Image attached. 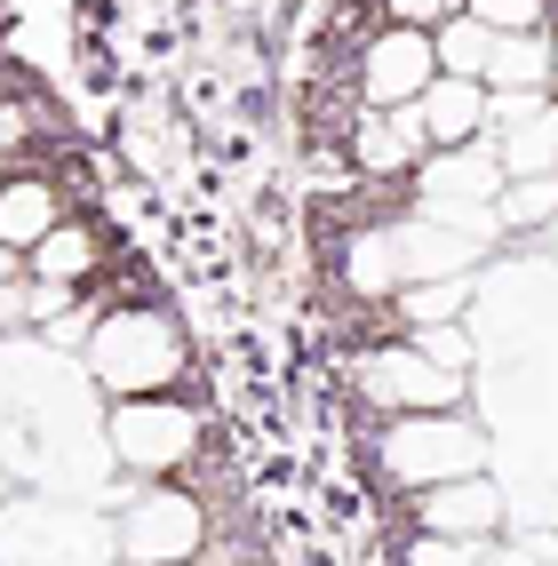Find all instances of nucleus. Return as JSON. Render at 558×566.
Masks as SVG:
<instances>
[{
	"label": "nucleus",
	"mask_w": 558,
	"mask_h": 566,
	"mask_svg": "<svg viewBox=\"0 0 558 566\" xmlns=\"http://www.w3.org/2000/svg\"><path fill=\"white\" fill-rule=\"evenodd\" d=\"M487 471V431L463 423V415H391L383 431V479L391 486H446V479H471Z\"/></svg>",
	"instance_id": "1"
},
{
	"label": "nucleus",
	"mask_w": 558,
	"mask_h": 566,
	"mask_svg": "<svg viewBox=\"0 0 558 566\" xmlns=\"http://www.w3.org/2000/svg\"><path fill=\"white\" fill-rule=\"evenodd\" d=\"M176 367H183V344H176V327L160 312H112L96 327V344H88V375L120 399H152Z\"/></svg>",
	"instance_id": "2"
},
{
	"label": "nucleus",
	"mask_w": 558,
	"mask_h": 566,
	"mask_svg": "<svg viewBox=\"0 0 558 566\" xmlns=\"http://www.w3.org/2000/svg\"><path fill=\"white\" fill-rule=\"evenodd\" d=\"M112 543H120L128 566H183L208 543V511H200V495H136L120 511V526H112Z\"/></svg>",
	"instance_id": "3"
},
{
	"label": "nucleus",
	"mask_w": 558,
	"mask_h": 566,
	"mask_svg": "<svg viewBox=\"0 0 558 566\" xmlns=\"http://www.w3.org/2000/svg\"><path fill=\"white\" fill-rule=\"evenodd\" d=\"M200 447V415L176 407V399H120L112 407V455L136 463V471H176L183 455Z\"/></svg>",
	"instance_id": "4"
},
{
	"label": "nucleus",
	"mask_w": 558,
	"mask_h": 566,
	"mask_svg": "<svg viewBox=\"0 0 558 566\" xmlns=\"http://www.w3.org/2000/svg\"><path fill=\"white\" fill-rule=\"evenodd\" d=\"M439 81V49H431V32H376V41L359 49V104L367 112H399V104H423V88Z\"/></svg>",
	"instance_id": "5"
},
{
	"label": "nucleus",
	"mask_w": 558,
	"mask_h": 566,
	"mask_svg": "<svg viewBox=\"0 0 558 566\" xmlns=\"http://www.w3.org/2000/svg\"><path fill=\"white\" fill-rule=\"evenodd\" d=\"M359 391L376 399V407H391V415H455L463 375L431 367L415 344H391V352H367L359 359Z\"/></svg>",
	"instance_id": "6"
},
{
	"label": "nucleus",
	"mask_w": 558,
	"mask_h": 566,
	"mask_svg": "<svg viewBox=\"0 0 558 566\" xmlns=\"http://www.w3.org/2000/svg\"><path fill=\"white\" fill-rule=\"evenodd\" d=\"M351 160L359 176H415L431 160V136H423V112L415 104H399V112H367L359 104V120H351Z\"/></svg>",
	"instance_id": "7"
},
{
	"label": "nucleus",
	"mask_w": 558,
	"mask_h": 566,
	"mask_svg": "<svg viewBox=\"0 0 558 566\" xmlns=\"http://www.w3.org/2000/svg\"><path fill=\"white\" fill-rule=\"evenodd\" d=\"M415 526L423 535H455V543H495V526H503V495H495V479H446V486H423L415 495Z\"/></svg>",
	"instance_id": "8"
},
{
	"label": "nucleus",
	"mask_w": 558,
	"mask_h": 566,
	"mask_svg": "<svg viewBox=\"0 0 558 566\" xmlns=\"http://www.w3.org/2000/svg\"><path fill=\"white\" fill-rule=\"evenodd\" d=\"M495 153H503V176H558V112H550V96H503L495 104Z\"/></svg>",
	"instance_id": "9"
},
{
	"label": "nucleus",
	"mask_w": 558,
	"mask_h": 566,
	"mask_svg": "<svg viewBox=\"0 0 558 566\" xmlns=\"http://www.w3.org/2000/svg\"><path fill=\"white\" fill-rule=\"evenodd\" d=\"M423 136H431V153H463V144H478L495 128V96H487V81H439L423 88Z\"/></svg>",
	"instance_id": "10"
},
{
	"label": "nucleus",
	"mask_w": 558,
	"mask_h": 566,
	"mask_svg": "<svg viewBox=\"0 0 558 566\" xmlns=\"http://www.w3.org/2000/svg\"><path fill=\"white\" fill-rule=\"evenodd\" d=\"M487 88H503V96H543V88H550V32H510V41H495Z\"/></svg>",
	"instance_id": "11"
},
{
	"label": "nucleus",
	"mask_w": 558,
	"mask_h": 566,
	"mask_svg": "<svg viewBox=\"0 0 558 566\" xmlns=\"http://www.w3.org/2000/svg\"><path fill=\"white\" fill-rule=\"evenodd\" d=\"M56 232V192H49V184H9V192H0V248H41Z\"/></svg>",
	"instance_id": "12"
},
{
	"label": "nucleus",
	"mask_w": 558,
	"mask_h": 566,
	"mask_svg": "<svg viewBox=\"0 0 558 566\" xmlns=\"http://www.w3.org/2000/svg\"><path fill=\"white\" fill-rule=\"evenodd\" d=\"M431 49H439V72H446V81H487L495 32L478 24V17H446V24L431 32Z\"/></svg>",
	"instance_id": "13"
},
{
	"label": "nucleus",
	"mask_w": 558,
	"mask_h": 566,
	"mask_svg": "<svg viewBox=\"0 0 558 566\" xmlns=\"http://www.w3.org/2000/svg\"><path fill=\"white\" fill-rule=\"evenodd\" d=\"M344 280H351L359 295H391V287H399V248H391V223H376V232H359V240L344 248Z\"/></svg>",
	"instance_id": "14"
},
{
	"label": "nucleus",
	"mask_w": 558,
	"mask_h": 566,
	"mask_svg": "<svg viewBox=\"0 0 558 566\" xmlns=\"http://www.w3.org/2000/svg\"><path fill=\"white\" fill-rule=\"evenodd\" d=\"M495 216H503V232H550V216H558V176H510L503 184V200H495Z\"/></svg>",
	"instance_id": "15"
},
{
	"label": "nucleus",
	"mask_w": 558,
	"mask_h": 566,
	"mask_svg": "<svg viewBox=\"0 0 558 566\" xmlns=\"http://www.w3.org/2000/svg\"><path fill=\"white\" fill-rule=\"evenodd\" d=\"M32 272L56 280V287L88 280V272H96V240H88V232H72V223H56V232H49L41 248H32Z\"/></svg>",
	"instance_id": "16"
},
{
	"label": "nucleus",
	"mask_w": 558,
	"mask_h": 566,
	"mask_svg": "<svg viewBox=\"0 0 558 566\" xmlns=\"http://www.w3.org/2000/svg\"><path fill=\"white\" fill-rule=\"evenodd\" d=\"M471 304V280H423V287H399V312L415 319V327H446Z\"/></svg>",
	"instance_id": "17"
},
{
	"label": "nucleus",
	"mask_w": 558,
	"mask_h": 566,
	"mask_svg": "<svg viewBox=\"0 0 558 566\" xmlns=\"http://www.w3.org/2000/svg\"><path fill=\"white\" fill-rule=\"evenodd\" d=\"M463 17H478L495 41H510V32H543V0H463Z\"/></svg>",
	"instance_id": "18"
},
{
	"label": "nucleus",
	"mask_w": 558,
	"mask_h": 566,
	"mask_svg": "<svg viewBox=\"0 0 558 566\" xmlns=\"http://www.w3.org/2000/svg\"><path fill=\"white\" fill-rule=\"evenodd\" d=\"M415 352H423L431 367H446V375H471V352H478V344L446 319V327H415Z\"/></svg>",
	"instance_id": "19"
},
{
	"label": "nucleus",
	"mask_w": 558,
	"mask_h": 566,
	"mask_svg": "<svg viewBox=\"0 0 558 566\" xmlns=\"http://www.w3.org/2000/svg\"><path fill=\"white\" fill-rule=\"evenodd\" d=\"M407 566H487V543H455V535H415Z\"/></svg>",
	"instance_id": "20"
},
{
	"label": "nucleus",
	"mask_w": 558,
	"mask_h": 566,
	"mask_svg": "<svg viewBox=\"0 0 558 566\" xmlns=\"http://www.w3.org/2000/svg\"><path fill=\"white\" fill-rule=\"evenodd\" d=\"M391 9V24H407V32H439L446 17H463V0H383Z\"/></svg>",
	"instance_id": "21"
},
{
	"label": "nucleus",
	"mask_w": 558,
	"mask_h": 566,
	"mask_svg": "<svg viewBox=\"0 0 558 566\" xmlns=\"http://www.w3.org/2000/svg\"><path fill=\"white\" fill-rule=\"evenodd\" d=\"M24 136V112H9V104H0V144H17Z\"/></svg>",
	"instance_id": "22"
},
{
	"label": "nucleus",
	"mask_w": 558,
	"mask_h": 566,
	"mask_svg": "<svg viewBox=\"0 0 558 566\" xmlns=\"http://www.w3.org/2000/svg\"><path fill=\"white\" fill-rule=\"evenodd\" d=\"M550 88H558V32H550Z\"/></svg>",
	"instance_id": "23"
},
{
	"label": "nucleus",
	"mask_w": 558,
	"mask_h": 566,
	"mask_svg": "<svg viewBox=\"0 0 558 566\" xmlns=\"http://www.w3.org/2000/svg\"><path fill=\"white\" fill-rule=\"evenodd\" d=\"M9 263H17V248H0V280H9Z\"/></svg>",
	"instance_id": "24"
},
{
	"label": "nucleus",
	"mask_w": 558,
	"mask_h": 566,
	"mask_svg": "<svg viewBox=\"0 0 558 566\" xmlns=\"http://www.w3.org/2000/svg\"><path fill=\"white\" fill-rule=\"evenodd\" d=\"M550 248H558V216H550Z\"/></svg>",
	"instance_id": "25"
},
{
	"label": "nucleus",
	"mask_w": 558,
	"mask_h": 566,
	"mask_svg": "<svg viewBox=\"0 0 558 566\" xmlns=\"http://www.w3.org/2000/svg\"><path fill=\"white\" fill-rule=\"evenodd\" d=\"M0 192H9V184H0Z\"/></svg>",
	"instance_id": "26"
}]
</instances>
